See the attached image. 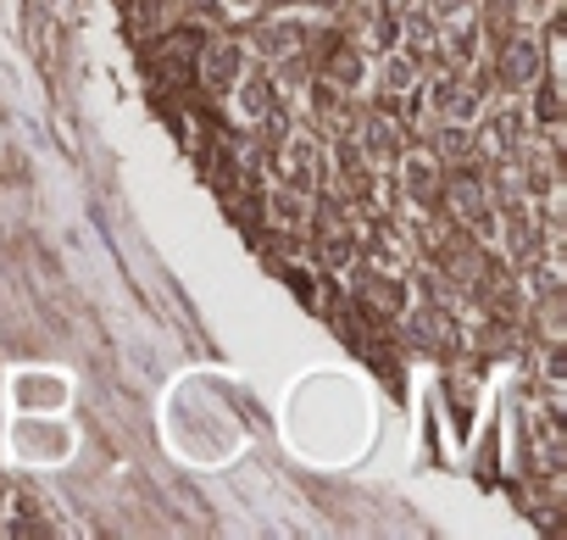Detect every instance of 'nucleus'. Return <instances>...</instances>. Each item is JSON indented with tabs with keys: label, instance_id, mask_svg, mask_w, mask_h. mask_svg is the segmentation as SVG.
Segmentation results:
<instances>
[{
	"label": "nucleus",
	"instance_id": "f257e3e1",
	"mask_svg": "<svg viewBox=\"0 0 567 540\" xmlns=\"http://www.w3.org/2000/svg\"><path fill=\"white\" fill-rule=\"evenodd\" d=\"M245 68H250V57H245L239 34H228V29L200 34V51H195V84H200L212 101H223V95H228V84H234Z\"/></svg>",
	"mask_w": 567,
	"mask_h": 540
},
{
	"label": "nucleus",
	"instance_id": "f03ea898",
	"mask_svg": "<svg viewBox=\"0 0 567 540\" xmlns=\"http://www.w3.org/2000/svg\"><path fill=\"white\" fill-rule=\"evenodd\" d=\"M489 73H495V90L501 95H528L534 84H539V73H545V57H539V40L523 29V34H512V40H501L489 57Z\"/></svg>",
	"mask_w": 567,
	"mask_h": 540
},
{
	"label": "nucleus",
	"instance_id": "7ed1b4c3",
	"mask_svg": "<svg viewBox=\"0 0 567 540\" xmlns=\"http://www.w3.org/2000/svg\"><path fill=\"white\" fill-rule=\"evenodd\" d=\"M351 140H357V151H362L373 167H395V162H401V151H406V129H401L384 106H362V112H357Z\"/></svg>",
	"mask_w": 567,
	"mask_h": 540
},
{
	"label": "nucleus",
	"instance_id": "20e7f679",
	"mask_svg": "<svg viewBox=\"0 0 567 540\" xmlns=\"http://www.w3.org/2000/svg\"><path fill=\"white\" fill-rule=\"evenodd\" d=\"M195 51H200V29L167 23V40H156V45L145 51V62H151V73L167 79V90H173V84H189V79H195Z\"/></svg>",
	"mask_w": 567,
	"mask_h": 540
},
{
	"label": "nucleus",
	"instance_id": "39448f33",
	"mask_svg": "<svg viewBox=\"0 0 567 540\" xmlns=\"http://www.w3.org/2000/svg\"><path fill=\"white\" fill-rule=\"evenodd\" d=\"M223 101H228V112H234V118H239V123L250 129L256 118H267V112L278 106V90H272L267 68L256 62V68H245V73H239V79L228 84V95H223Z\"/></svg>",
	"mask_w": 567,
	"mask_h": 540
},
{
	"label": "nucleus",
	"instance_id": "423d86ee",
	"mask_svg": "<svg viewBox=\"0 0 567 540\" xmlns=\"http://www.w3.org/2000/svg\"><path fill=\"white\" fill-rule=\"evenodd\" d=\"M29 40H40V62H51V23H45V12H34V29H29Z\"/></svg>",
	"mask_w": 567,
	"mask_h": 540
},
{
	"label": "nucleus",
	"instance_id": "0eeeda50",
	"mask_svg": "<svg viewBox=\"0 0 567 540\" xmlns=\"http://www.w3.org/2000/svg\"><path fill=\"white\" fill-rule=\"evenodd\" d=\"M223 7H228V12H234V18H250V12H256V7H261V0H223Z\"/></svg>",
	"mask_w": 567,
	"mask_h": 540
}]
</instances>
